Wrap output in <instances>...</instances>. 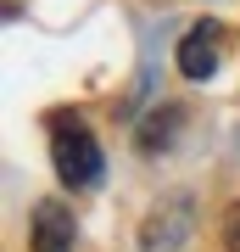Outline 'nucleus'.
<instances>
[{
  "instance_id": "f257e3e1",
  "label": "nucleus",
  "mask_w": 240,
  "mask_h": 252,
  "mask_svg": "<svg viewBox=\"0 0 240 252\" xmlns=\"http://www.w3.org/2000/svg\"><path fill=\"white\" fill-rule=\"evenodd\" d=\"M45 135H51V168L67 190L101 185V146H95V135H89V124L79 112H51Z\"/></svg>"
},
{
  "instance_id": "f03ea898",
  "label": "nucleus",
  "mask_w": 240,
  "mask_h": 252,
  "mask_svg": "<svg viewBox=\"0 0 240 252\" xmlns=\"http://www.w3.org/2000/svg\"><path fill=\"white\" fill-rule=\"evenodd\" d=\"M173 56H179V73H185L190 84L213 79L218 62H223V23H218V17H201L185 39H179V51H173Z\"/></svg>"
},
{
  "instance_id": "7ed1b4c3",
  "label": "nucleus",
  "mask_w": 240,
  "mask_h": 252,
  "mask_svg": "<svg viewBox=\"0 0 240 252\" xmlns=\"http://www.w3.org/2000/svg\"><path fill=\"white\" fill-rule=\"evenodd\" d=\"M28 235H34V252H73V247H79L73 207L67 202H39L34 219H28Z\"/></svg>"
},
{
  "instance_id": "20e7f679",
  "label": "nucleus",
  "mask_w": 240,
  "mask_h": 252,
  "mask_svg": "<svg viewBox=\"0 0 240 252\" xmlns=\"http://www.w3.org/2000/svg\"><path fill=\"white\" fill-rule=\"evenodd\" d=\"M173 129H179V107H168V112H151V118H145V129H140V152H168Z\"/></svg>"
},
{
  "instance_id": "39448f33",
  "label": "nucleus",
  "mask_w": 240,
  "mask_h": 252,
  "mask_svg": "<svg viewBox=\"0 0 240 252\" xmlns=\"http://www.w3.org/2000/svg\"><path fill=\"white\" fill-rule=\"evenodd\" d=\"M223 252H240V202H229L223 213Z\"/></svg>"
}]
</instances>
